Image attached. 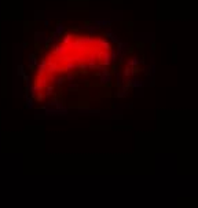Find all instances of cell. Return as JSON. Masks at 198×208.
Here are the masks:
<instances>
[{
    "mask_svg": "<svg viewBox=\"0 0 198 208\" xmlns=\"http://www.w3.org/2000/svg\"><path fill=\"white\" fill-rule=\"evenodd\" d=\"M29 65H30V68L36 66V65H39V63H37V59H36V57H34V55H30V61H29Z\"/></svg>",
    "mask_w": 198,
    "mask_h": 208,
    "instance_id": "6da1fadb",
    "label": "cell"
},
{
    "mask_svg": "<svg viewBox=\"0 0 198 208\" xmlns=\"http://www.w3.org/2000/svg\"><path fill=\"white\" fill-rule=\"evenodd\" d=\"M17 73H18V76H24V68L22 66H18V72Z\"/></svg>",
    "mask_w": 198,
    "mask_h": 208,
    "instance_id": "7a4b0ae2",
    "label": "cell"
}]
</instances>
